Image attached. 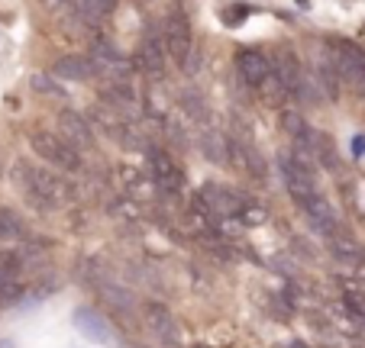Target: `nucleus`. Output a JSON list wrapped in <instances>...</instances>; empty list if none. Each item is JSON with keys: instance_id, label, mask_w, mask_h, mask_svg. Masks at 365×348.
Returning <instances> with one entry per match:
<instances>
[{"instance_id": "obj_19", "label": "nucleus", "mask_w": 365, "mask_h": 348, "mask_svg": "<svg viewBox=\"0 0 365 348\" xmlns=\"http://www.w3.org/2000/svg\"><path fill=\"white\" fill-rule=\"evenodd\" d=\"M33 88H36V90H39V94L65 97V90H62V88H58V84H56V81H52V78H48V75H36V78H33Z\"/></svg>"}, {"instance_id": "obj_17", "label": "nucleus", "mask_w": 365, "mask_h": 348, "mask_svg": "<svg viewBox=\"0 0 365 348\" xmlns=\"http://www.w3.org/2000/svg\"><path fill=\"white\" fill-rule=\"evenodd\" d=\"M259 94H262V100H265V103H272V107H282L284 100H291V94L284 90V84L278 81L275 75H272L269 81H265L262 88H259Z\"/></svg>"}, {"instance_id": "obj_18", "label": "nucleus", "mask_w": 365, "mask_h": 348, "mask_svg": "<svg viewBox=\"0 0 365 348\" xmlns=\"http://www.w3.org/2000/svg\"><path fill=\"white\" fill-rule=\"evenodd\" d=\"M282 126H284V132H288V136L297 139V142L307 136V123H304V116L294 113V110H284V113H282Z\"/></svg>"}, {"instance_id": "obj_12", "label": "nucleus", "mask_w": 365, "mask_h": 348, "mask_svg": "<svg viewBox=\"0 0 365 348\" xmlns=\"http://www.w3.org/2000/svg\"><path fill=\"white\" fill-rule=\"evenodd\" d=\"M52 75L65 78V81H91L97 75V68L94 58H88V55H68V58H58L52 65Z\"/></svg>"}, {"instance_id": "obj_3", "label": "nucleus", "mask_w": 365, "mask_h": 348, "mask_svg": "<svg viewBox=\"0 0 365 348\" xmlns=\"http://www.w3.org/2000/svg\"><path fill=\"white\" fill-rule=\"evenodd\" d=\"M149 181L155 194H165V197L185 191V171L165 149H149Z\"/></svg>"}, {"instance_id": "obj_9", "label": "nucleus", "mask_w": 365, "mask_h": 348, "mask_svg": "<svg viewBox=\"0 0 365 348\" xmlns=\"http://www.w3.org/2000/svg\"><path fill=\"white\" fill-rule=\"evenodd\" d=\"M94 58V68H97V75H103L110 84H126V78H130V71H133V62H126L123 55L117 52L113 46H97V52L91 55Z\"/></svg>"}, {"instance_id": "obj_13", "label": "nucleus", "mask_w": 365, "mask_h": 348, "mask_svg": "<svg viewBox=\"0 0 365 348\" xmlns=\"http://www.w3.org/2000/svg\"><path fill=\"white\" fill-rule=\"evenodd\" d=\"M272 75L284 84V90H288L291 97H294V90L301 88V81H304L301 62L294 58V52H282V55H278L275 62H272Z\"/></svg>"}, {"instance_id": "obj_1", "label": "nucleus", "mask_w": 365, "mask_h": 348, "mask_svg": "<svg viewBox=\"0 0 365 348\" xmlns=\"http://www.w3.org/2000/svg\"><path fill=\"white\" fill-rule=\"evenodd\" d=\"M10 174H14L20 194L36 206V210H52V206H62L65 200H68V187H65V181L58 178L52 168L16 162Z\"/></svg>"}, {"instance_id": "obj_8", "label": "nucleus", "mask_w": 365, "mask_h": 348, "mask_svg": "<svg viewBox=\"0 0 365 348\" xmlns=\"http://www.w3.org/2000/svg\"><path fill=\"white\" fill-rule=\"evenodd\" d=\"M58 136L78 152L94 145V130H91V123L81 113H75V110H62V113H58Z\"/></svg>"}, {"instance_id": "obj_14", "label": "nucleus", "mask_w": 365, "mask_h": 348, "mask_svg": "<svg viewBox=\"0 0 365 348\" xmlns=\"http://www.w3.org/2000/svg\"><path fill=\"white\" fill-rule=\"evenodd\" d=\"M117 7V0H78V20L84 26H97L103 23V16H110V10Z\"/></svg>"}, {"instance_id": "obj_10", "label": "nucleus", "mask_w": 365, "mask_h": 348, "mask_svg": "<svg viewBox=\"0 0 365 348\" xmlns=\"http://www.w3.org/2000/svg\"><path fill=\"white\" fill-rule=\"evenodd\" d=\"M304 216H307V223L314 226V229L320 232V236H333V232L339 229V219H336V210H333V204L324 197V194H317V197H310L307 204L301 206Z\"/></svg>"}, {"instance_id": "obj_4", "label": "nucleus", "mask_w": 365, "mask_h": 348, "mask_svg": "<svg viewBox=\"0 0 365 348\" xmlns=\"http://www.w3.org/2000/svg\"><path fill=\"white\" fill-rule=\"evenodd\" d=\"M327 52H330V68L336 71L343 81H349V84H359V78H362V71H365V52H362V46H356V42H349V39H330L327 42Z\"/></svg>"}, {"instance_id": "obj_22", "label": "nucleus", "mask_w": 365, "mask_h": 348, "mask_svg": "<svg viewBox=\"0 0 365 348\" xmlns=\"http://www.w3.org/2000/svg\"><path fill=\"white\" fill-rule=\"evenodd\" d=\"M352 145H356V155H365V139L362 136H356V142Z\"/></svg>"}, {"instance_id": "obj_15", "label": "nucleus", "mask_w": 365, "mask_h": 348, "mask_svg": "<svg viewBox=\"0 0 365 348\" xmlns=\"http://www.w3.org/2000/svg\"><path fill=\"white\" fill-rule=\"evenodd\" d=\"M23 232H26V226H23V219L16 216L14 210H7V206H0V246H10V242H20Z\"/></svg>"}, {"instance_id": "obj_16", "label": "nucleus", "mask_w": 365, "mask_h": 348, "mask_svg": "<svg viewBox=\"0 0 365 348\" xmlns=\"http://www.w3.org/2000/svg\"><path fill=\"white\" fill-rule=\"evenodd\" d=\"M200 149H204V155L210 158L214 164H227L230 162V139H223L220 132H204V142H200Z\"/></svg>"}, {"instance_id": "obj_2", "label": "nucleus", "mask_w": 365, "mask_h": 348, "mask_svg": "<svg viewBox=\"0 0 365 348\" xmlns=\"http://www.w3.org/2000/svg\"><path fill=\"white\" fill-rule=\"evenodd\" d=\"M29 145H33V152L42 158V162L52 164V168H58V171H68V174H75V171L84 168L81 152L71 149V145L65 142L62 136H52V132H33Z\"/></svg>"}, {"instance_id": "obj_6", "label": "nucleus", "mask_w": 365, "mask_h": 348, "mask_svg": "<svg viewBox=\"0 0 365 348\" xmlns=\"http://www.w3.org/2000/svg\"><path fill=\"white\" fill-rule=\"evenodd\" d=\"M282 178H284V187H288L291 200L297 206H304L310 197H317V181H314V171L301 168L294 158H282Z\"/></svg>"}, {"instance_id": "obj_11", "label": "nucleus", "mask_w": 365, "mask_h": 348, "mask_svg": "<svg viewBox=\"0 0 365 348\" xmlns=\"http://www.w3.org/2000/svg\"><path fill=\"white\" fill-rule=\"evenodd\" d=\"M133 68H139V71H145V75H155V78H159L162 71H165V46H162V42H155L149 36V39L139 46V52L133 55Z\"/></svg>"}, {"instance_id": "obj_20", "label": "nucleus", "mask_w": 365, "mask_h": 348, "mask_svg": "<svg viewBox=\"0 0 365 348\" xmlns=\"http://www.w3.org/2000/svg\"><path fill=\"white\" fill-rule=\"evenodd\" d=\"M246 16H249V7H246V4H233V7L223 10V23H227V26H240Z\"/></svg>"}, {"instance_id": "obj_7", "label": "nucleus", "mask_w": 365, "mask_h": 348, "mask_svg": "<svg viewBox=\"0 0 365 348\" xmlns=\"http://www.w3.org/2000/svg\"><path fill=\"white\" fill-rule=\"evenodd\" d=\"M236 71H240V78L249 88L259 90L272 78V62L259 48H242V52H236Z\"/></svg>"}, {"instance_id": "obj_21", "label": "nucleus", "mask_w": 365, "mask_h": 348, "mask_svg": "<svg viewBox=\"0 0 365 348\" xmlns=\"http://www.w3.org/2000/svg\"><path fill=\"white\" fill-rule=\"evenodd\" d=\"M42 7L46 10H71V7H78V0H42Z\"/></svg>"}, {"instance_id": "obj_24", "label": "nucleus", "mask_w": 365, "mask_h": 348, "mask_svg": "<svg viewBox=\"0 0 365 348\" xmlns=\"http://www.w3.org/2000/svg\"><path fill=\"white\" fill-rule=\"evenodd\" d=\"M194 348H207V345H194Z\"/></svg>"}, {"instance_id": "obj_5", "label": "nucleus", "mask_w": 365, "mask_h": 348, "mask_svg": "<svg viewBox=\"0 0 365 348\" xmlns=\"http://www.w3.org/2000/svg\"><path fill=\"white\" fill-rule=\"evenodd\" d=\"M162 46H165L168 58L178 65L191 62L194 55V33H191V23H187V16L181 14H172L165 20V26H162Z\"/></svg>"}, {"instance_id": "obj_23", "label": "nucleus", "mask_w": 365, "mask_h": 348, "mask_svg": "<svg viewBox=\"0 0 365 348\" xmlns=\"http://www.w3.org/2000/svg\"><path fill=\"white\" fill-rule=\"evenodd\" d=\"M356 90H359V97H365V71H362V78H359V84H356Z\"/></svg>"}]
</instances>
